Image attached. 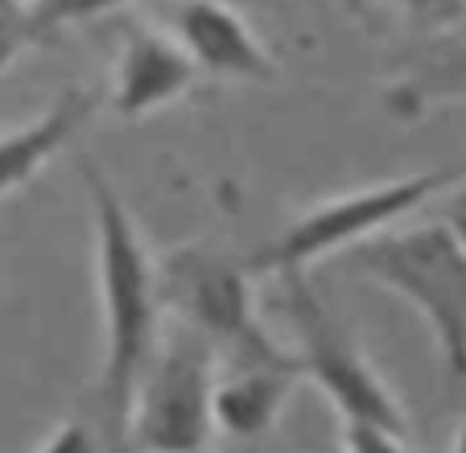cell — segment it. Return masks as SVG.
Segmentation results:
<instances>
[{"label": "cell", "mask_w": 466, "mask_h": 453, "mask_svg": "<svg viewBox=\"0 0 466 453\" xmlns=\"http://www.w3.org/2000/svg\"><path fill=\"white\" fill-rule=\"evenodd\" d=\"M79 177L87 194L91 272L99 306V437L107 453H124L132 396L169 322L161 297V260L153 256L141 223L104 166L83 157Z\"/></svg>", "instance_id": "cell-1"}, {"label": "cell", "mask_w": 466, "mask_h": 453, "mask_svg": "<svg viewBox=\"0 0 466 453\" xmlns=\"http://www.w3.org/2000/svg\"><path fill=\"white\" fill-rule=\"evenodd\" d=\"M339 260L405 301L430 326L446 375L466 384V226L458 218L392 226Z\"/></svg>", "instance_id": "cell-2"}, {"label": "cell", "mask_w": 466, "mask_h": 453, "mask_svg": "<svg viewBox=\"0 0 466 453\" xmlns=\"http://www.w3.org/2000/svg\"><path fill=\"white\" fill-rule=\"evenodd\" d=\"M450 186H466V166L421 169L405 177H384L371 186L330 194L314 206L298 210L268 244L248 252V268L256 277H285V272H309L330 256H347L351 247L392 231L400 218L417 215L430 198H438Z\"/></svg>", "instance_id": "cell-3"}, {"label": "cell", "mask_w": 466, "mask_h": 453, "mask_svg": "<svg viewBox=\"0 0 466 453\" xmlns=\"http://www.w3.org/2000/svg\"><path fill=\"white\" fill-rule=\"evenodd\" d=\"M166 317L194 330L223 363H289L298 350L268 334L248 260L207 244H182L161 256Z\"/></svg>", "instance_id": "cell-4"}, {"label": "cell", "mask_w": 466, "mask_h": 453, "mask_svg": "<svg viewBox=\"0 0 466 453\" xmlns=\"http://www.w3.org/2000/svg\"><path fill=\"white\" fill-rule=\"evenodd\" d=\"M281 314L293 330V350L301 363V379L314 384L335 408L339 425L347 420H371V425L409 428L405 404L396 400L388 379L376 371L355 330L335 314V306L306 280V272H285Z\"/></svg>", "instance_id": "cell-5"}, {"label": "cell", "mask_w": 466, "mask_h": 453, "mask_svg": "<svg viewBox=\"0 0 466 453\" xmlns=\"http://www.w3.org/2000/svg\"><path fill=\"white\" fill-rule=\"evenodd\" d=\"M215 347L186 326L169 322L161 347L145 367L128 412L124 453H207L219 437L215 428Z\"/></svg>", "instance_id": "cell-6"}, {"label": "cell", "mask_w": 466, "mask_h": 453, "mask_svg": "<svg viewBox=\"0 0 466 453\" xmlns=\"http://www.w3.org/2000/svg\"><path fill=\"white\" fill-rule=\"evenodd\" d=\"M198 79L203 70L174 37V29H157L149 21H124L116 34L107 107L120 120H145L161 107H174Z\"/></svg>", "instance_id": "cell-7"}, {"label": "cell", "mask_w": 466, "mask_h": 453, "mask_svg": "<svg viewBox=\"0 0 466 453\" xmlns=\"http://www.w3.org/2000/svg\"><path fill=\"white\" fill-rule=\"evenodd\" d=\"M169 29L198 70L228 83H277L281 66L231 0H174Z\"/></svg>", "instance_id": "cell-8"}, {"label": "cell", "mask_w": 466, "mask_h": 453, "mask_svg": "<svg viewBox=\"0 0 466 453\" xmlns=\"http://www.w3.org/2000/svg\"><path fill=\"white\" fill-rule=\"evenodd\" d=\"M454 104H466V17L430 29L384 87L388 116L405 124Z\"/></svg>", "instance_id": "cell-9"}, {"label": "cell", "mask_w": 466, "mask_h": 453, "mask_svg": "<svg viewBox=\"0 0 466 453\" xmlns=\"http://www.w3.org/2000/svg\"><path fill=\"white\" fill-rule=\"evenodd\" d=\"M96 112H99V96L91 87H83V83H75L46 112H37L34 120L0 132V202L25 190L58 153H66Z\"/></svg>", "instance_id": "cell-10"}, {"label": "cell", "mask_w": 466, "mask_h": 453, "mask_svg": "<svg viewBox=\"0 0 466 453\" xmlns=\"http://www.w3.org/2000/svg\"><path fill=\"white\" fill-rule=\"evenodd\" d=\"M301 379V363H219L215 379V428L231 441H256L273 433L285 404L293 400Z\"/></svg>", "instance_id": "cell-11"}, {"label": "cell", "mask_w": 466, "mask_h": 453, "mask_svg": "<svg viewBox=\"0 0 466 453\" xmlns=\"http://www.w3.org/2000/svg\"><path fill=\"white\" fill-rule=\"evenodd\" d=\"M128 5L132 0H29L34 29H37V42L42 45H50L62 29L107 17V13H120V9H128Z\"/></svg>", "instance_id": "cell-12"}, {"label": "cell", "mask_w": 466, "mask_h": 453, "mask_svg": "<svg viewBox=\"0 0 466 453\" xmlns=\"http://www.w3.org/2000/svg\"><path fill=\"white\" fill-rule=\"evenodd\" d=\"M37 29L29 0H0V79L13 70V62L25 50H37Z\"/></svg>", "instance_id": "cell-13"}, {"label": "cell", "mask_w": 466, "mask_h": 453, "mask_svg": "<svg viewBox=\"0 0 466 453\" xmlns=\"http://www.w3.org/2000/svg\"><path fill=\"white\" fill-rule=\"evenodd\" d=\"M339 433H343V453H409V428L347 420L339 425Z\"/></svg>", "instance_id": "cell-14"}, {"label": "cell", "mask_w": 466, "mask_h": 453, "mask_svg": "<svg viewBox=\"0 0 466 453\" xmlns=\"http://www.w3.org/2000/svg\"><path fill=\"white\" fill-rule=\"evenodd\" d=\"M34 453H107V449L99 428H91L87 420H62L42 437V445Z\"/></svg>", "instance_id": "cell-15"}, {"label": "cell", "mask_w": 466, "mask_h": 453, "mask_svg": "<svg viewBox=\"0 0 466 453\" xmlns=\"http://www.w3.org/2000/svg\"><path fill=\"white\" fill-rule=\"evenodd\" d=\"M396 13H405L417 29H446L466 17V0H388Z\"/></svg>", "instance_id": "cell-16"}, {"label": "cell", "mask_w": 466, "mask_h": 453, "mask_svg": "<svg viewBox=\"0 0 466 453\" xmlns=\"http://www.w3.org/2000/svg\"><path fill=\"white\" fill-rule=\"evenodd\" d=\"M450 453H466V417H462V420H458L454 437H450Z\"/></svg>", "instance_id": "cell-17"}]
</instances>
